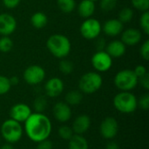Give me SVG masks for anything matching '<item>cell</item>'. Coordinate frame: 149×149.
I'll return each mask as SVG.
<instances>
[{"label":"cell","mask_w":149,"mask_h":149,"mask_svg":"<svg viewBox=\"0 0 149 149\" xmlns=\"http://www.w3.org/2000/svg\"><path fill=\"white\" fill-rule=\"evenodd\" d=\"M124 24L118 18H111L107 20L103 26L102 31L108 37H116L123 31Z\"/></svg>","instance_id":"obj_15"},{"label":"cell","mask_w":149,"mask_h":149,"mask_svg":"<svg viewBox=\"0 0 149 149\" xmlns=\"http://www.w3.org/2000/svg\"><path fill=\"white\" fill-rule=\"evenodd\" d=\"M95 9V3L92 2L91 0H81V2L78 5L79 15L84 18L91 17L93 15Z\"/></svg>","instance_id":"obj_19"},{"label":"cell","mask_w":149,"mask_h":149,"mask_svg":"<svg viewBox=\"0 0 149 149\" xmlns=\"http://www.w3.org/2000/svg\"><path fill=\"white\" fill-rule=\"evenodd\" d=\"M106 40L103 38H99L98 41L96 42V48L98 51H104L106 48Z\"/></svg>","instance_id":"obj_39"},{"label":"cell","mask_w":149,"mask_h":149,"mask_svg":"<svg viewBox=\"0 0 149 149\" xmlns=\"http://www.w3.org/2000/svg\"><path fill=\"white\" fill-rule=\"evenodd\" d=\"M117 3H118V0H100V6L103 11L108 12V11L113 10L116 7Z\"/></svg>","instance_id":"obj_31"},{"label":"cell","mask_w":149,"mask_h":149,"mask_svg":"<svg viewBox=\"0 0 149 149\" xmlns=\"http://www.w3.org/2000/svg\"><path fill=\"white\" fill-rule=\"evenodd\" d=\"M30 21H31V25L35 29L41 30L46 26L48 23V17L45 15V13L42 11H36L31 15Z\"/></svg>","instance_id":"obj_21"},{"label":"cell","mask_w":149,"mask_h":149,"mask_svg":"<svg viewBox=\"0 0 149 149\" xmlns=\"http://www.w3.org/2000/svg\"><path fill=\"white\" fill-rule=\"evenodd\" d=\"M52 148H53L52 142L49 139H46L38 142L36 149H52Z\"/></svg>","instance_id":"obj_36"},{"label":"cell","mask_w":149,"mask_h":149,"mask_svg":"<svg viewBox=\"0 0 149 149\" xmlns=\"http://www.w3.org/2000/svg\"><path fill=\"white\" fill-rule=\"evenodd\" d=\"M52 113L57 121L60 123H65L71 120L72 112L68 104H66L65 101H59L54 105L52 108Z\"/></svg>","instance_id":"obj_12"},{"label":"cell","mask_w":149,"mask_h":149,"mask_svg":"<svg viewBox=\"0 0 149 149\" xmlns=\"http://www.w3.org/2000/svg\"><path fill=\"white\" fill-rule=\"evenodd\" d=\"M13 47V41L9 36H2L0 38V52L6 53L11 51Z\"/></svg>","instance_id":"obj_27"},{"label":"cell","mask_w":149,"mask_h":149,"mask_svg":"<svg viewBox=\"0 0 149 149\" xmlns=\"http://www.w3.org/2000/svg\"><path fill=\"white\" fill-rule=\"evenodd\" d=\"M138 84H141V86L146 89L148 90L149 89V74L147 73L146 75H144L143 77L138 79Z\"/></svg>","instance_id":"obj_38"},{"label":"cell","mask_w":149,"mask_h":149,"mask_svg":"<svg viewBox=\"0 0 149 149\" xmlns=\"http://www.w3.org/2000/svg\"><path fill=\"white\" fill-rule=\"evenodd\" d=\"M106 149H121L120 147L119 146L118 143L114 142V141H110L109 143L107 144Z\"/></svg>","instance_id":"obj_40"},{"label":"cell","mask_w":149,"mask_h":149,"mask_svg":"<svg viewBox=\"0 0 149 149\" xmlns=\"http://www.w3.org/2000/svg\"><path fill=\"white\" fill-rule=\"evenodd\" d=\"M58 136L62 140H65V141H69L74 134L72 127L67 125L60 126L58 129Z\"/></svg>","instance_id":"obj_28"},{"label":"cell","mask_w":149,"mask_h":149,"mask_svg":"<svg viewBox=\"0 0 149 149\" xmlns=\"http://www.w3.org/2000/svg\"><path fill=\"white\" fill-rule=\"evenodd\" d=\"M133 17H134V10L129 7H125L120 10L118 19L124 24L131 22Z\"/></svg>","instance_id":"obj_25"},{"label":"cell","mask_w":149,"mask_h":149,"mask_svg":"<svg viewBox=\"0 0 149 149\" xmlns=\"http://www.w3.org/2000/svg\"><path fill=\"white\" fill-rule=\"evenodd\" d=\"M46 47L52 56L62 59L71 52L72 45L69 38L65 35L52 34L46 41Z\"/></svg>","instance_id":"obj_2"},{"label":"cell","mask_w":149,"mask_h":149,"mask_svg":"<svg viewBox=\"0 0 149 149\" xmlns=\"http://www.w3.org/2000/svg\"><path fill=\"white\" fill-rule=\"evenodd\" d=\"M0 149H14L12 144H10V143H6V144H3V146L0 147Z\"/></svg>","instance_id":"obj_42"},{"label":"cell","mask_w":149,"mask_h":149,"mask_svg":"<svg viewBox=\"0 0 149 149\" xmlns=\"http://www.w3.org/2000/svg\"><path fill=\"white\" fill-rule=\"evenodd\" d=\"M137 103H138V107H140L141 109H142L144 111H148L149 109L148 93H145L142 96H141V98L139 100H137Z\"/></svg>","instance_id":"obj_33"},{"label":"cell","mask_w":149,"mask_h":149,"mask_svg":"<svg viewBox=\"0 0 149 149\" xmlns=\"http://www.w3.org/2000/svg\"><path fill=\"white\" fill-rule=\"evenodd\" d=\"M92 2H93V3H96V2H98V1H100V0H91Z\"/></svg>","instance_id":"obj_43"},{"label":"cell","mask_w":149,"mask_h":149,"mask_svg":"<svg viewBox=\"0 0 149 149\" xmlns=\"http://www.w3.org/2000/svg\"><path fill=\"white\" fill-rule=\"evenodd\" d=\"M68 149H89V144L84 136L74 134L68 141Z\"/></svg>","instance_id":"obj_20"},{"label":"cell","mask_w":149,"mask_h":149,"mask_svg":"<svg viewBox=\"0 0 149 149\" xmlns=\"http://www.w3.org/2000/svg\"><path fill=\"white\" fill-rule=\"evenodd\" d=\"M24 131L31 141L39 142L49 139L52 125L50 119L44 113H32L25 120Z\"/></svg>","instance_id":"obj_1"},{"label":"cell","mask_w":149,"mask_h":149,"mask_svg":"<svg viewBox=\"0 0 149 149\" xmlns=\"http://www.w3.org/2000/svg\"><path fill=\"white\" fill-rule=\"evenodd\" d=\"M32 113L31 107L24 103H17L10 109V119H12L19 123H24L25 120Z\"/></svg>","instance_id":"obj_11"},{"label":"cell","mask_w":149,"mask_h":149,"mask_svg":"<svg viewBox=\"0 0 149 149\" xmlns=\"http://www.w3.org/2000/svg\"><path fill=\"white\" fill-rule=\"evenodd\" d=\"M140 54L141 58L144 60H148L149 59V40L147 39L144 41V43L141 45V49H140Z\"/></svg>","instance_id":"obj_34"},{"label":"cell","mask_w":149,"mask_h":149,"mask_svg":"<svg viewBox=\"0 0 149 149\" xmlns=\"http://www.w3.org/2000/svg\"><path fill=\"white\" fill-rule=\"evenodd\" d=\"M132 5L138 10L147 11L149 9V0H131Z\"/></svg>","instance_id":"obj_32"},{"label":"cell","mask_w":149,"mask_h":149,"mask_svg":"<svg viewBox=\"0 0 149 149\" xmlns=\"http://www.w3.org/2000/svg\"><path fill=\"white\" fill-rule=\"evenodd\" d=\"M119 131V124L115 118L107 117L105 118L100 126V133L101 136L108 141L114 139Z\"/></svg>","instance_id":"obj_10"},{"label":"cell","mask_w":149,"mask_h":149,"mask_svg":"<svg viewBox=\"0 0 149 149\" xmlns=\"http://www.w3.org/2000/svg\"><path fill=\"white\" fill-rule=\"evenodd\" d=\"M140 25L146 35L149 34V12L143 11L140 17Z\"/></svg>","instance_id":"obj_30"},{"label":"cell","mask_w":149,"mask_h":149,"mask_svg":"<svg viewBox=\"0 0 149 149\" xmlns=\"http://www.w3.org/2000/svg\"><path fill=\"white\" fill-rule=\"evenodd\" d=\"M57 4L58 9L65 14L71 13L76 8L75 0H57Z\"/></svg>","instance_id":"obj_23"},{"label":"cell","mask_w":149,"mask_h":149,"mask_svg":"<svg viewBox=\"0 0 149 149\" xmlns=\"http://www.w3.org/2000/svg\"><path fill=\"white\" fill-rule=\"evenodd\" d=\"M0 132L2 137L7 143L15 144L22 139L24 129L21 123L12 119H8L1 125Z\"/></svg>","instance_id":"obj_4"},{"label":"cell","mask_w":149,"mask_h":149,"mask_svg":"<svg viewBox=\"0 0 149 149\" xmlns=\"http://www.w3.org/2000/svg\"><path fill=\"white\" fill-rule=\"evenodd\" d=\"M113 83L121 92H130L138 86V78L133 70L123 69L116 73Z\"/></svg>","instance_id":"obj_6"},{"label":"cell","mask_w":149,"mask_h":149,"mask_svg":"<svg viewBox=\"0 0 149 149\" xmlns=\"http://www.w3.org/2000/svg\"><path fill=\"white\" fill-rule=\"evenodd\" d=\"M142 38V34L141 31L135 28H128L121 32V41L129 46H134L138 45Z\"/></svg>","instance_id":"obj_17"},{"label":"cell","mask_w":149,"mask_h":149,"mask_svg":"<svg viewBox=\"0 0 149 149\" xmlns=\"http://www.w3.org/2000/svg\"><path fill=\"white\" fill-rule=\"evenodd\" d=\"M103 84L101 75L97 72H88L83 74L79 80V89L82 93L93 94L98 92Z\"/></svg>","instance_id":"obj_5"},{"label":"cell","mask_w":149,"mask_h":149,"mask_svg":"<svg viewBox=\"0 0 149 149\" xmlns=\"http://www.w3.org/2000/svg\"><path fill=\"white\" fill-rule=\"evenodd\" d=\"M73 68H74L73 63L71 60L66 59L65 58H62L61 61L58 64V69H59V71L63 74H65V75H68L70 73H72L73 72Z\"/></svg>","instance_id":"obj_26"},{"label":"cell","mask_w":149,"mask_h":149,"mask_svg":"<svg viewBox=\"0 0 149 149\" xmlns=\"http://www.w3.org/2000/svg\"><path fill=\"white\" fill-rule=\"evenodd\" d=\"M91 63L97 72H106L111 69L113 58L106 51H98L93 55Z\"/></svg>","instance_id":"obj_8"},{"label":"cell","mask_w":149,"mask_h":149,"mask_svg":"<svg viewBox=\"0 0 149 149\" xmlns=\"http://www.w3.org/2000/svg\"><path fill=\"white\" fill-rule=\"evenodd\" d=\"M11 85L10 83L9 78L3 75H0V95H4L10 92Z\"/></svg>","instance_id":"obj_29"},{"label":"cell","mask_w":149,"mask_h":149,"mask_svg":"<svg viewBox=\"0 0 149 149\" xmlns=\"http://www.w3.org/2000/svg\"><path fill=\"white\" fill-rule=\"evenodd\" d=\"M79 31L82 37L86 39H96L100 37L102 31V25L100 22L96 18H86V20L80 25Z\"/></svg>","instance_id":"obj_7"},{"label":"cell","mask_w":149,"mask_h":149,"mask_svg":"<svg viewBox=\"0 0 149 149\" xmlns=\"http://www.w3.org/2000/svg\"><path fill=\"white\" fill-rule=\"evenodd\" d=\"M136 96L131 92H120L117 93L113 100L114 108L125 114L132 113L138 108Z\"/></svg>","instance_id":"obj_3"},{"label":"cell","mask_w":149,"mask_h":149,"mask_svg":"<svg viewBox=\"0 0 149 149\" xmlns=\"http://www.w3.org/2000/svg\"><path fill=\"white\" fill-rule=\"evenodd\" d=\"M83 100V93L79 90L69 91L65 97V102L71 106H78Z\"/></svg>","instance_id":"obj_22"},{"label":"cell","mask_w":149,"mask_h":149,"mask_svg":"<svg viewBox=\"0 0 149 149\" xmlns=\"http://www.w3.org/2000/svg\"><path fill=\"white\" fill-rule=\"evenodd\" d=\"M91 127V119L86 114H80L77 116L73 122L72 129L75 134H84L86 133Z\"/></svg>","instance_id":"obj_16"},{"label":"cell","mask_w":149,"mask_h":149,"mask_svg":"<svg viewBox=\"0 0 149 149\" xmlns=\"http://www.w3.org/2000/svg\"><path fill=\"white\" fill-rule=\"evenodd\" d=\"M106 52L109 54L112 58H121L126 52V45L121 40H112L109 42L105 48Z\"/></svg>","instance_id":"obj_18"},{"label":"cell","mask_w":149,"mask_h":149,"mask_svg":"<svg viewBox=\"0 0 149 149\" xmlns=\"http://www.w3.org/2000/svg\"><path fill=\"white\" fill-rule=\"evenodd\" d=\"M133 71H134V74L137 76V78H138V79H140V78L143 77L144 75H146V74L148 73L147 68H146L144 65H137V66L134 68V70H133Z\"/></svg>","instance_id":"obj_35"},{"label":"cell","mask_w":149,"mask_h":149,"mask_svg":"<svg viewBox=\"0 0 149 149\" xmlns=\"http://www.w3.org/2000/svg\"><path fill=\"white\" fill-rule=\"evenodd\" d=\"M64 82L58 77L51 78L45 84V92L46 96L50 98L58 97L64 91Z\"/></svg>","instance_id":"obj_14"},{"label":"cell","mask_w":149,"mask_h":149,"mask_svg":"<svg viewBox=\"0 0 149 149\" xmlns=\"http://www.w3.org/2000/svg\"><path fill=\"white\" fill-rule=\"evenodd\" d=\"M17 29L16 18L9 13L0 14V35L10 36Z\"/></svg>","instance_id":"obj_13"},{"label":"cell","mask_w":149,"mask_h":149,"mask_svg":"<svg viewBox=\"0 0 149 149\" xmlns=\"http://www.w3.org/2000/svg\"><path fill=\"white\" fill-rule=\"evenodd\" d=\"M9 80H10V83L12 86H17L18 83H19V79L17 77V76H12L10 78H9Z\"/></svg>","instance_id":"obj_41"},{"label":"cell","mask_w":149,"mask_h":149,"mask_svg":"<svg viewBox=\"0 0 149 149\" xmlns=\"http://www.w3.org/2000/svg\"><path fill=\"white\" fill-rule=\"evenodd\" d=\"M47 99L44 95H38L36 97L33 102V108L36 113H43L47 107Z\"/></svg>","instance_id":"obj_24"},{"label":"cell","mask_w":149,"mask_h":149,"mask_svg":"<svg viewBox=\"0 0 149 149\" xmlns=\"http://www.w3.org/2000/svg\"><path fill=\"white\" fill-rule=\"evenodd\" d=\"M23 77L28 85L37 86L44 81L45 78V71L40 65H31L24 71Z\"/></svg>","instance_id":"obj_9"},{"label":"cell","mask_w":149,"mask_h":149,"mask_svg":"<svg viewBox=\"0 0 149 149\" xmlns=\"http://www.w3.org/2000/svg\"><path fill=\"white\" fill-rule=\"evenodd\" d=\"M20 2H21V0H3V5L7 9H10V10L17 8L19 5Z\"/></svg>","instance_id":"obj_37"}]
</instances>
